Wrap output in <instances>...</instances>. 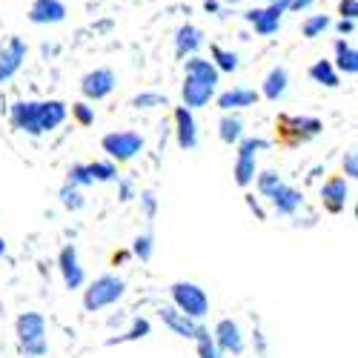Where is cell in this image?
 <instances>
[{
    "instance_id": "obj_1",
    "label": "cell",
    "mask_w": 358,
    "mask_h": 358,
    "mask_svg": "<svg viewBox=\"0 0 358 358\" xmlns=\"http://www.w3.org/2000/svg\"><path fill=\"white\" fill-rule=\"evenodd\" d=\"M221 72L213 66V61L192 55L187 61V78H184V106L187 109H201L213 101L215 89H218Z\"/></svg>"
},
{
    "instance_id": "obj_2",
    "label": "cell",
    "mask_w": 358,
    "mask_h": 358,
    "mask_svg": "<svg viewBox=\"0 0 358 358\" xmlns=\"http://www.w3.org/2000/svg\"><path fill=\"white\" fill-rule=\"evenodd\" d=\"M17 344H20L23 355H29V358L46 355V350H49V344H46V318L41 313H23L17 318Z\"/></svg>"
},
{
    "instance_id": "obj_3",
    "label": "cell",
    "mask_w": 358,
    "mask_h": 358,
    "mask_svg": "<svg viewBox=\"0 0 358 358\" xmlns=\"http://www.w3.org/2000/svg\"><path fill=\"white\" fill-rule=\"evenodd\" d=\"M124 289H127L124 278H117V275H112V273L98 275L92 284L86 287V292H83V307H86L89 313H98V310H103V307H112L115 301H121Z\"/></svg>"
},
{
    "instance_id": "obj_4",
    "label": "cell",
    "mask_w": 358,
    "mask_h": 358,
    "mask_svg": "<svg viewBox=\"0 0 358 358\" xmlns=\"http://www.w3.org/2000/svg\"><path fill=\"white\" fill-rule=\"evenodd\" d=\"M172 301H175L178 313H184L192 321H201L206 313H210V298H206V292L192 281L172 284Z\"/></svg>"
},
{
    "instance_id": "obj_5",
    "label": "cell",
    "mask_w": 358,
    "mask_h": 358,
    "mask_svg": "<svg viewBox=\"0 0 358 358\" xmlns=\"http://www.w3.org/2000/svg\"><path fill=\"white\" fill-rule=\"evenodd\" d=\"M101 146H103V152L112 161L121 164V161H129V158H135L141 152V149H143V138L138 132H109V135H103Z\"/></svg>"
},
{
    "instance_id": "obj_6",
    "label": "cell",
    "mask_w": 358,
    "mask_h": 358,
    "mask_svg": "<svg viewBox=\"0 0 358 358\" xmlns=\"http://www.w3.org/2000/svg\"><path fill=\"white\" fill-rule=\"evenodd\" d=\"M318 132H321L318 117H289V115L278 117V135H281L284 143H292V146L304 143V141L315 138Z\"/></svg>"
},
{
    "instance_id": "obj_7",
    "label": "cell",
    "mask_w": 358,
    "mask_h": 358,
    "mask_svg": "<svg viewBox=\"0 0 358 358\" xmlns=\"http://www.w3.org/2000/svg\"><path fill=\"white\" fill-rule=\"evenodd\" d=\"M23 61H26V43H23V38L15 35L0 46V83L12 80Z\"/></svg>"
},
{
    "instance_id": "obj_8",
    "label": "cell",
    "mask_w": 358,
    "mask_h": 358,
    "mask_svg": "<svg viewBox=\"0 0 358 358\" xmlns=\"http://www.w3.org/2000/svg\"><path fill=\"white\" fill-rule=\"evenodd\" d=\"M115 83H117V78H115L112 69H95V72L83 75V80H80V92H83L89 101H103L106 95H112Z\"/></svg>"
},
{
    "instance_id": "obj_9",
    "label": "cell",
    "mask_w": 358,
    "mask_h": 358,
    "mask_svg": "<svg viewBox=\"0 0 358 358\" xmlns=\"http://www.w3.org/2000/svg\"><path fill=\"white\" fill-rule=\"evenodd\" d=\"M281 15H284V9H281L278 3H270V6H264V9H250L244 17H247V23H252L255 35L270 38V35H275V32H278V26H281Z\"/></svg>"
},
{
    "instance_id": "obj_10",
    "label": "cell",
    "mask_w": 358,
    "mask_h": 358,
    "mask_svg": "<svg viewBox=\"0 0 358 358\" xmlns=\"http://www.w3.org/2000/svg\"><path fill=\"white\" fill-rule=\"evenodd\" d=\"M213 341L221 352H232V355H241L244 352V336H241V327H238L232 318H221L215 333H213Z\"/></svg>"
},
{
    "instance_id": "obj_11",
    "label": "cell",
    "mask_w": 358,
    "mask_h": 358,
    "mask_svg": "<svg viewBox=\"0 0 358 358\" xmlns=\"http://www.w3.org/2000/svg\"><path fill=\"white\" fill-rule=\"evenodd\" d=\"M57 266H61V275H64V284L69 289H80L86 284V273L80 266V258H78V250L75 247H64L61 255H57Z\"/></svg>"
},
{
    "instance_id": "obj_12",
    "label": "cell",
    "mask_w": 358,
    "mask_h": 358,
    "mask_svg": "<svg viewBox=\"0 0 358 358\" xmlns=\"http://www.w3.org/2000/svg\"><path fill=\"white\" fill-rule=\"evenodd\" d=\"M161 318H164V324L169 327V330L175 333V336H181V338H198L206 327H201V321H192V318H187L184 313H178L175 307H166L164 313H161Z\"/></svg>"
},
{
    "instance_id": "obj_13",
    "label": "cell",
    "mask_w": 358,
    "mask_h": 358,
    "mask_svg": "<svg viewBox=\"0 0 358 358\" xmlns=\"http://www.w3.org/2000/svg\"><path fill=\"white\" fill-rule=\"evenodd\" d=\"M29 20L38 26H49V23H64L66 20V6L61 0H35L32 9H29Z\"/></svg>"
},
{
    "instance_id": "obj_14",
    "label": "cell",
    "mask_w": 358,
    "mask_h": 358,
    "mask_svg": "<svg viewBox=\"0 0 358 358\" xmlns=\"http://www.w3.org/2000/svg\"><path fill=\"white\" fill-rule=\"evenodd\" d=\"M66 121V103L64 101H41L38 103V132H52Z\"/></svg>"
},
{
    "instance_id": "obj_15",
    "label": "cell",
    "mask_w": 358,
    "mask_h": 358,
    "mask_svg": "<svg viewBox=\"0 0 358 358\" xmlns=\"http://www.w3.org/2000/svg\"><path fill=\"white\" fill-rule=\"evenodd\" d=\"M175 127H178V146L181 149H195L198 146V127H195L192 109L178 106L175 109Z\"/></svg>"
},
{
    "instance_id": "obj_16",
    "label": "cell",
    "mask_w": 358,
    "mask_h": 358,
    "mask_svg": "<svg viewBox=\"0 0 358 358\" xmlns=\"http://www.w3.org/2000/svg\"><path fill=\"white\" fill-rule=\"evenodd\" d=\"M347 198H350V189L344 178H330L321 189V201L327 206V213H341L347 206Z\"/></svg>"
},
{
    "instance_id": "obj_17",
    "label": "cell",
    "mask_w": 358,
    "mask_h": 358,
    "mask_svg": "<svg viewBox=\"0 0 358 358\" xmlns=\"http://www.w3.org/2000/svg\"><path fill=\"white\" fill-rule=\"evenodd\" d=\"M38 103H41V101H20V103L12 106V124H15L20 132L41 135V132H38Z\"/></svg>"
},
{
    "instance_id": "obj_18",
    "label": "cell",
    "mask_w": 358,
    "mask_h": 358,
    "mask_svg": "<svg viewBox=\"0 0 358 358\" xmlns=\"http://www.w3.org/2000/svg\"><path fill=\"white\" fill-rule=\"evenodd\" d=\"M255 103H258V92L255 89H247V86H235V89H227V92L218 95V106L224 112L247 109V106H255Z\"/></svg>"
},
{
    "instance_id": "obj_19",
    "label": "cell",
    "mask_w": 358,
    "mask_h": 358,
    "mask_svg": "<svg viewBox=\"0 0 358 358\" xmlns=\"http://www.w3.org/2000/svg\"><path fill=\"white\" fill-rule=\"evenodd\" d=\"M201 46H203V32H201L198 26L187 23V26L178 29V35H175V49H178V55H195Z\"/></svg>"
},
{
    "instance_id": "obj_20",
    "label": "cell",
    "mask_w": 358,
    "mask_h": 358,
    "mask_svg": "<svg viewBox=\"0 0 358 358\" xmlns=\"http://www.w3.org/2000/svg\"><path fill=\"white\" fill-rule=\"evenodd\" d=\"M287 83H289V78H287V69H281V66H275L270 75L264 78V86H261V95L266 98V101H281L284 95H287Z\"/></svg>"
},
{
    "instance_id": "obj_21",
    "label": "cell",
    "mask_w": 358,
    "mask_h": 358,
    "mask_svg": "<svg viewBox=\"0 0 358 358\" xmlns=\"http://www.w3.org/2000/svg\"><path fill=\"white\" fill-rule=\"evenodd\" d=\"M301 203H304V195L298 192V189H292V187H281V189L273 195V206H275L278 215H292Z\"/></svg>"
},
{
    "instance_id": "obj_22",
    "label": "cell",
    "mask_w": 358,
    "mask_h": 358,
    "mask_svg": "<svg viewBox=\"0 0 358 358\" xmlns=\"http://www.w3.org/2000/svg\"><path fill=\"white\" fill-rule=\"evenodd\" d=\"M336 72H347L355 75L358 72V52L347 43V41H336Z\"/></svg>"
},
{
    "instance_id": "obj_23",
    "label": "cell",
    "mask_w": 358,
    "mask_h": 358,
    "mask_svg": "<svg viewBox=\"0 0 358 358\" xmlns=\"http://www.w3.org/2000/svg\"><path fill=\"white\" fill-rule=\"evenodd\" d=\"M218 138L224 143H238L244 138V124H241V117H235V115H224L221 117V124H218Z\"/></svg>"
},
{
    "instance_id": "obj_24",
    "label": "cell",
    "mask_w": 358,
    "mask_h": 358,
    "mask_svg": "<svg viewBox=\"0 0 358 358\" xmlns=\"http://www.w3.org/2000/svg\"><path fill=\"white\" fill-rule=\"evenodd\" d=\"M310 78L315 80V83H321V86H338V72H336V66H333V61H315L313 66H310Z\"/></svg>"
},
{
    "instance_id": "obj_25",
    "label": "cell",
    "mask_w": 358,
    "mask_h": 358,
    "mask_svg": "<svg viewBox=\"0 0 358 358\" xmlns=\"http://www.w3.org/2000/svg\"><path fill=\"white\" fill-rule=\"evenodd\" d=\"M210 52H213V66L218 72H235L238 69V55L235 52H227L221 46H210Z\"/></svg>"
},
{
    "instance_id": "obj_26",
    "label": "cell",
    "mask_w": 358,
    "mask_h": 358,
    "mask_svg": "<svg viewBox=\"0 0 358 358\" xmlns=\"http://www.w3.org/2000/svg\"><path fill=\"white\" fill-rule=\"evenodd\" d=\"M281 187H284V181H281V175H278V172L266 169V172H261V175H258V192H261L264 198H273Z\"/></svg>"
},
{
    "instance_id": "obj_27",
    "label": "cell",
    "mask_w": 358,
    "mask_h": 358,
    "mask_svg": "<svg viewBox=\"0 0 358 358\" xmlns=\"http://www.w3.org/2000/svg\"><path fill=\"white\" fill-rule=\"evenodd\" d=\"M255 181V158H238L235 161V184L250 187Z\"/></svg>"
},
{
    "instance_id": "obj_28",
    "label": "cell",
    "mask_w": 358,
    "mask_h": 358,
    "mask_svg": "<svg viewBox=\"0 0 358 358\" xmlns=\"http://www.w3.org/2000/svg\"><path fill=\"white\" fill-rule=\"evenodd\" d=\"M92 181H115L117 178V166L112 161H95V164H86Z\"/></svg>"
},
{
    "instance_id": "obj_29",
    "label": "cell",
    "mask_w": 358,
    "mask_h": 358,
    "mask_svg": "<svg viewBox=\"0 0 358 358\" xmlns=\"http://www.w3.org/2000/svg\"><path fill=\"white\" fill-rule=\"evenodd\" d=\"M327 29H330V15H313L304 20L301 32H304V38H318L321 32H327Z\"/></svg>"
},
{
    "instance_id": "obj_30",
    "label": "cell",
    "mask_w": 358,
    "mask_h": 358,
    "mask_svg": "<svg viewBox=\"0 0 358 358\" xmlns=\"http://www.w3.org/2000/svg\"><path fill=\"white\" fill-rule=\"evenodd\" d=\"M195 344H198V355H201V358H224V352L215 347L210 330H203V333L195 338Z\"/></svg>"
},
{
    "instance_id": "obj_31",
    "label": "cell",
    "mask_w": 358,
    "mask_h": 358,
    "mask_svg": "<svg viewBox=\"0 0 358 358\" xmlns=\"http://www.w3.org/2000/svg\"><path fill=\"white\" fill-rule=\"evenodd\" d=\"M261 149H266V141H261V138H241V141H238V158H255Z\"/></svg>"
},
{
    "instance_id": "obj_32",
    "label": "cell",
    "mask_w": 358,
    "mask_h": 358,
    "mask_svg": "<svg viewBox=\"0 0 358 358\" xmlns=\"http://www.w3.org/2000/svg\"><path fill=\"white\" fill-rule=\"evenodd\" d=\"M61 203L66 206V210H83V192L78 189V187H72V184H66L64 189H61Z\"/></svg>"
},
{
    "instance_id": "obj_33",
    "label": "cell",
    "mask_w": 358,
    "mask_h": 358,
    "mask_svg": "<svg viewBox=\"0 0 358 358\" xmlns=\"http://www.w3.org/2000/svg\"><path fill=\"white\" fill-rule=\"evenodd\" d=\"M132 252L141 258V261H149L155 252V241H152V235H138L135 238V244H132Z\"/></svg>"
},
{
    "instance_id": "obj_34",
    "label": "cell",
    "mask_w": 358,
    "mask_h": 358,
    "mask_svg": "<svg viewBox=\"0 0 358 358\" xmlns=\"http://www.w3.org/2000/svg\"><path fill=\"white\" fill-rule=\"evenodd\" d=\"M69 184L72 187H89V184H95L92 181V175H89V169H86V164H75L72 169H69Z\"/></svg>"
},
{
    "instance_id": "obj_35",
    "label": "cell",
    "mask_w": 358,
    "mask_h": 358,
    "mask_svg": "<svg viewBox=\"0 0 358 358\" xmlns=\"http://www.w3.org/2000/svg\"><path fill=\"white\" fill-rule=\"evenodd\" d=\"M72 115H75V121H78L80 127H92V124H95V109L89 106V103H83V101L72 106Z\"/></svg>"
},
{
    "instance_id": "obj_36",
    "label": "cell",
    "mask_w": 358,
    "mask_h": 358,
    "mask_svg": "<svg viewBox=\"0 0 358 358\" xmlns=\"http://www.w3.org/2000/svg\"><path fill=\"white\" fill-rule=\"evenodd\" d=\"M161 103H166V98H161L158 92H141V95H135V101H132L135 109H152V106H161Z\"/></svg>"
},
{
    "instance_id": "obj_37",
    "label": "cell",
    "mask_w": 358,
    "mask_h": 358,
    "mask_svg": "<svg viewBox=\"0 0 358 358\" xmlns=\"http://www.w3.org/2000/svg\"><path fill=\"white\" fill-rule=\"evenodd\" d=\"M149 330H152V327H149V321H146V318H138V321L129 327V333L121 336V341H138V338L149 336Z\"/></svg>"
},
{
    "instance_id": "obj_38",
    "label": "cell",
    "mask_w": 358,
    "mask_h": 358,
    "mask_svg": "<svg viewBox=\"0 0 358 358\" xmlns=\"http://www.w3.org/2000/svg\"><path fill=\"white\" fill-rule=\"evenodd\" d=\"M141 206H143V215H146V218H155V210H158V198H155V192H152V189L141 192Z\"/></svg>"
},
{
    "instance_id": "obj_39",
    "label": "cell",
    "mask_w": 358,
    "mask_h": 358,
    "mask_svg": "<svg viewBox=\"0 0 358 358\" xmlns=\"http://www.w3.org/2000/svg\"><path fill=\"white\" fill-rule=\"evenodd\" d=\"M338 15H341L344 20H355V15H358V0H341V3H338Z\"/></svg>"
},
{
    "instance_id": "obj_40",
    "label": "cell",
    "mask_w": 358,
    "mask_h": 358,
    "mask_svg": "<svg viewBox=\"0 0 358 358\" xmlns=\"http://www.w3.org/2000/svg\"><path fill=\"white\" fill-rule=\"evenodd\" d=\"M344 172H347V178H355L358 175V155L355 152H347L344 155Z\"/></svg>"
},
{
    "instance_id": "obj_41",
    "label": "cell",
    "mask_w": 358,
    "mask_h": 358,
    "mask_svg": "<svg viewBox=\"0 0 358 358\" xmlns=\"http://www.w3.org/2000/svg\"><path fill=\"white\" fill-rule=\"evenodd\" d=\"M313 6V0H289V12H304V9H310Z\"/></svg>"
},
{
    "instance_id": "obj_42",
    "label": "cell",
    "mask_w": 358,
    "mask_h": 358,
    "mask_svg": "<svg viewBox=\"0 0 358 358\" xmlns=\"http://www.w3.org/2000/svg\"><path fill=\"white\" fill-rule=\"evenodd\" d=\"M132 198H135L132 181H121V201H132Z\"/></svg>"
},
{
    "instance_id": "obj_43",
    "label": "cell",
    "mask_w": 358,
    "mask_h": 358,
    "mask_svg": "<svg viewBox=\"0 0 358 358\" xmlns=\"http://www.w3.org/2000/svg\"><path fill=\"white\" fill-rule=\"evenodd\" d=\"M338 32H341V35L355 32V20H344V17H341V20H338Z\"/></svg>"
},
{
    "instance_id": "obj_44",
    "label": "cell",
    "mask_w": 358,
    "mask_h": 358,
    "mask_svg": "<svg viewBox=\"0 0 358 358\" xmlns=\"http://www.w3.org/2000/svg\"><path fill=\"white\" fill-rule=\"evenodd\" d=\"M203 9H206V12H218V0H206Z\"/></svg>"
},
{
    "instance_id": "obj_45",
    "label": "cell",
    "mask_w": 358,
    "mask_h": 358,
    "mask_svg": "<svg viewBox=\"0 0 358 358\" xmlns=\"http://www.w3.org/2000/svg\"><path fill=\"white\" fill-rule=\"evenodd\" d=\"M6 252V241H3V238H0V255H3Z\"/></svg>"
},
{
    "instance_id": "obj_46",
    "label": "cell",
    "mask_w": 358,
    "mask_h": 358,
    "mask_svg": "<svg viewBox=\"0 0 358 358\" xmlns=\"http://www.w3.org/2000/svg\"><path fill=\"white\" fill-rule=\"evenodd\" d=\"M224 3H232L235 6V3H241V0H224Z\"/></svg>"
},
{
    "instance_id": "obj_47",
    "label": "cell",
    "mask_w": 358,
    "mask_h": 358,
    "mask_svg": "<svg viewBox=\"0 0 358 358\" xmlns=\"http://www.w3.org/2000/svg\"><path fill=\"white\" fill-rule=\"evenodd\" d=\"M266 3H275V0H266Z\"/></svg>"
}]
</instances>
